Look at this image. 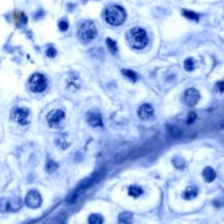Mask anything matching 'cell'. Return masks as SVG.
I'll return each instance as SVG.
<instances>
[{
	"label": "cell",
	"instance_id": "cell-11",
	"mask_svg": "<svg viewBox=\"0 0 224 224\" xmlns=\"http://www.w3.org/2000/svg\"><path fill=\"white\" fill-rule=\"evenodd\" d=\"M87 123H89L91 126H93V127H102V126H103L101 115H99V113L89 112V113L87 114Z\"/></svg>",
	"mask_w": 224,
	"mask_h": 224
},
{
	"label": "cell",
	"instance_id": "cell-10",
	"mask_svg": "<svg viewBox=\"0 0 224 224\" xmlns=\"http://www.w3.org/2000/svg\"><path fill=\"white\" fill-rule=\"evenodd\" d=\"M138 115L142 120H149L154 115V109L150 104H143L138 109Z\"/></svg>",
	"mask_w": 224,
	"mask_h": 224
},
{
	"label": "cell",
	"instance_id": "cell-25",
	"mask_svg": "<svg viewBox=\"0 0 224 224\" xmlns=\"http://www.w3.org/2000/svg\"><path fill=\"white\" fill-rule=\"evenodd\" d=\"M197 118V115L195 112H190V113L188 114V118H187V124H192L193 121L196 120Z\"/></svg>",
	"mask_w": 224,
	"mask_h": 224
},
{
	"label": "cell",
	"instance_id": "cell-26",
	"mask_svg": "<svg viewBox=\"0 0 224 224\" xmlns=\"http://www.w3.org/2000/svg\"><path fill=\"white\" fill-rule=\"evenodd\" d=\"M215 89H217L218 92L224 93V81H219V82H217Z\"/></svg>",
	"mask_w": 224,
	"mask_h": 224
},
{
	"label": "cell",
	"instance_id": "cell-20",
	"mask_svg": "<svg viewBox=\"0 0 224 224\" xmlns=\"http://www.w3.org/2000/svg\"><path fill=\"white\" fill-rule=\"evenodd\" d=\"M106 45H107V48H108V50L112 53V54H115V53L117 52V45H116V43L114 42L113 40H111V38H107V40H106Z\"/></svg>",
	"mask_w": 224,
	"mask_h": 224
},
{
	"label": "cell",
	"instance_id": "cell-17",
	"mask_svg": "<svg viewBox=\"0 0 224 224\" xmlns=\"http://www.w3.org/2000/svg\"><path fill=\"white\" fill-rule=\"evenodd\" d=\"M89 224H103V218L101 214H91L89 217Z\"/></svg>",
	"mask_w": 224,
	"mask_h": 224
},
{
	"label": "cell",
	"instance_id": "cell-19",
	"mask_svg": "<svg viewBox=\"0 0 224 224\" xmlns=\"http://www.w3.org/2000/svg\"><path fill=\"white\" fill-rule=\"evenodd\" d=\"M183 14H184V17H186L187 19L193 20V21H198V20H199V15L197 13H195V12H192V11L183 10Z\"/></svg>",
	"mask_w": 224,
	"mask_h": 224
},
{
	"label": "cell",
	"instance_id": "cell-14",
	"mask_svg": "<svg viewBox=\"0 0 224 224\" xmlns=\"http://www.w3.org/2000/svg\"><path fill=\"white\" fill-rule=\"evenodd\" d=\"M202 176H203V178H205V182L211 183V182H213L215 179V177H217V173L214 172V170H213L212 167H205V170H203Z\"/></svg>",
	"mask_w": 224,
	"mask_h": 224
},
{
	"label": "cell",
	"instance_id": "cell-1",
	"mask_svg": "<svg viewBox=\"0 0 224 224\" xmlns=\"http://www.w3.org/2000/svg\"><path fill=\"white\" fill-rule=\"evenodd\" d=\"M127 40L130 46L134 49H142L148 44V35L146 32L141 27H133L127 32Z\"/></svg>",
	"mask_w": 224,
	"mask_h": 224
},
{
	"label": "cell",
	"instance_id": "cell-2",
	"mask_svg": "<svg viewBox=\"0 0 224 224\" xmlns=\"http://www.w3.org/2000/svg\"><path fill=\"white\" fill-rule=\"evenodd\" d=\"M104 18L108 24L113 26H119L126 20V11L120 6H111L104 12Z\"/></svg>",
	"mask_w": 224,
	"mask_h": 224
},
{
	"label": "cell",
	"instance_id": "cell-23",
	"mask_svg": "<svg viewBox=\"0 0 224 224\" xmlns=\"http://www.w3.org/2000/svg\"><path fill=\"white\" fill-rule=\"evenodd\" d=\"M168 132H170L171 136H173L174 138H177L180 134V130L177 127H170L168 128Z\"/></svg>",
	"mask_w": 224,
	"mask_h": 224
},
{
	"label": "cell",
	"instance_id": "cell-27",
	"mask_svg": "<svg viewBox=\"0 0 224 224\" xmlns=\"http://www.w3.org/2000/svg\"><path fill=\"white\" fill-rule=\"evenodd\" d=\"M68 26H69L68 22H66V21L59 22V30H60V31H62V32L67 31V30H68Z\"/></svg>",
	"mask_w": 224,
	"mask_h": 224
},
{
	"label": "cell",
	"instance_id": "cell-12",
	"mask_svg": "<svg viewBox=\"0 0 224 224\" xmlns=\"http://www.w3.org/2000/svg\"><path fill=\"white\" fill-rule=\"evenodd\" d=\"M197 195H198V188L195 186H189L183 192V198L186 200H191V199L196 198Z\"/></svg>",
	"mask_w": 224,
	"mask_h": 224
},
{
	"label": "cell",
	"instance_id": "cell-9",
	"mask_svg": "<svg viewBox=\"0 0 224 224\" xmlns=\"http://www.w3.org/2000/svg\"><path fill=\"white\" fill-rule=\"evenodd\" d=\"M199 99H200V94H199L198 91H197L196 89H193V87L188 89L186 92H185L184 99L188 106H195V105L199 102Z\"/></svg>",
	"mask_w": 224,
	"mask_h": 224
},
{
	"label": "cell",
	"instance_id": "cell-16",
	"mask_svg": "<svg viewBox=\"0 0 224 224\" xmlns=\"http://www.w3.org/2000/svg\"><path fill=\"white\" fill-rule=\"evenodd\" d=\"M142 192H143L142 188L140 186H137V185H132V186H130L129 189H128V193H129L131 197H133V198L140 197L142 195Z\"/></svg>",
	"mask_w": 224,
	"mask_h": 224
},
{
	"label": "cell",
	"instance_id": "cell-8",
	"mask_svg": "<svg viewBox=\"0 0 224 224\" xmlns=\"http://www.w3.org/2000/svg\"><path fill=\"white\" fill-rule=\"evenodd\" d=\"M12 118L20 125H27L30 123V113L26 108H17L12 113Z\"/></svg>",
	"mask_w": 224,
	"mask_h": 224
},
{
	"label": "cell",
	"instance_id": "cell-18",
	"mask_svg": "<svg viewBox=\"0 0 224 224\" xmlns=\"http://www.w3.org/2000/svg\"><path fill=\"white\" fill-rule=\"evenodd\" d=\"M123 73L125 74V77H127L128 79H130V80L132 81V82H136L138 79V76L137 73L134 72V71L132 70H128V69H124L123 70Z\"/></svg>",
	"mask_w": 224,
	"mask_h": 224
},
{
	"label": "cell",
	"instance_id": "cell-13",
	"mask_svg": "<svg viewBox=\"0 0 224 224\" xmlns=\"http://www.w3.org/2000/svg\"><path fill=\"white\" fill-rule=\"evenodd\" d=\"M13 20H14V23L17 24V25L21 26V25H25L26 22H27V18L26 15L21 11H15L13 13Z\"/></svg>",
	"mask_w": 224,
	"mask_h": 224
},
{
	"label": "cell",
	"instance_id": "cell-6",
	"mask_svg": "<svg viewBox=\"0 0 224 224\" xmlns=\"http://www.w3.org/2000/svg\"><path fill=\"white\" fill-rule=\"evenodd\" d=\"M65 119V113L60 109H54L47 115V124L52 128H58Z\"/></svg>",
	"mask_w": 224,
	"mask_h": 224
},
{
	"label": "cell",
	"instance_id": "cell-22",
	"mask_svg": "<svg viewBox=\"0 0 224 224\" xmlns=\"http://www.w3.org/2000/svg\"><path fill=\"white\" fill-rule=\"evenodd\" d=\"M57 168H58V164L56 162H54V161H48L47 164H46V170L49 173L55 172Z\"/></svg>",
	"mask_w": 224,
	"mask_h": 224
},
{
	"label": "cell",
	"instance_id": "cell-28",
	"mask_svg": "<svg viewBox=\"0 0 224 224\" xmlns=\"http://www.w3.org/2000/svg\"><path fill=\"white\" fill-rule=\"evenodd\" d=\"M57 55V50L55 49V48H48L47 49V57H49V58H54L55 56Z\"/></svg>",
	"mask_w": 224,
	"mask_h": 224
},
{
	"label": "cell",
	"instance_id": "cell-21",
	"mask_svg": "<svg viewBox=\"0 0 224 224\" xmlns=\"http://www.w3.org/2000/svg\"><path fill=\"white\" fill-rule=\"evenodd\" d=\"M184 68H185V70H187V71L193 70V68H195V60H193L192 58L186 59L184 62Z\"/></svg>",
	"mask_w": 224,
	"mask_h": 224
},
{
	"label": "cell",
	"instance_id": "cell-24",
	"mask_svg": "<svg viewBox=\"0 0 224 224\" xmlns=\"http://www.w3.org/2000/svg\"><path fill=\"white\" fill-rule=\"evenodd\" d=\"M173 163H174V165L176 167H183L184 166V160L182 158H179V156H176V158L173 160Z\"/></svg>",
	"mask_w": 224,
	"mask_h": 224
},
{
	"label": "cell",
	"instance_id": "cell-15",
	"mask_svg": "<svg viewBox=\"0 0 224 224\" xmlns=\"http://www.w3.org/2000/svg\"><path fill=\"white\" fill-rule=\"evenodd\" d=\"M132 213L123 212L118 215V223L119 224H131L132 223Z\"/></svg>",
	"mask_w": 224,
	"mask_h": 224
},
{
	"label": "cell",
	"instance_id": "cell-3",
	"mask_svg": "<svg viewBox=\"0 0 224 224\" xmlns=\"http://www.w3.org/2000/svg\"><path fill=\"white\" fill-rule=\"evenodd\" d=\"M79 35L84 42H91L97 35V30L94 23L91 21H85L79 27Z\"/></svg>",
	"mask_w": 224,
	"mask_h": 224
},
{
	"label": "cell",
	"instance_id": "cell-4",
	"mask_svg": "<svg viewBox=\"0 0 224 224\" xmlns=\"http://www.w3.org/2000/svg\"><path fill=\"white\" fill-rule=\"evenodd\" d=\"M30 90L34 93H42L47 87V79L42 73H34L28 80Z\"/></svg>",
	"mask_w": 224,
	"mask_h": 224
},
{
	"label": "cell",
	"instance_id": "cell-7",
	"mask_svg": "<svg viewBox=\"0 0 224 224\" xmlns=\"http://www.w3.org/2000/svg\"><path fill=\"white\" fill-rule=\"evenodd\" d=\"M25 203L27 207L32 208V209H36L40 208L42 205V197H40V192L36 190H32L26 195Z\"/></svg>",
	"mask_w": 224,
	"mask_h": 224
},
{
	"label": "cell",
	"instance_id": "cell-5",
	"mask_svg": "<svg viewBox=\"0 0 224 224\" xmlns=\"http://www.w3.org/2000/svg\"><path fill=\"white\" fill-rule=\"evenodd\" d=\"M22 201L20 199H0V212H13L20 210Z\"/></svg>",
	"mask_w": 224,
	"mask_h": 224
}]
</instances>
